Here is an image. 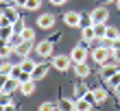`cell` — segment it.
<instances>
[{
	"instance_id": "484cf974",
	"label": "cell",
	"mask_w": 120,
	"mask_h": 111,
	"mask_svg": "<svg viewBox=\"0 0 120 111\" xmlns=\"http://www.w3.org/2000/svg\"><path fill=\"white\" fill-rule=\"evenodd\" d=\"M92 24H94V22H92V18H90V15H83V13H81V22H79L81 29H85V26H92Z\"/></svg>"
},
{
	"instance_id": "3957f363",
	"label": "cell",
	"mask_w": 120,
	"mask_h": 111,
	"mask_svg": "<svg viewBox=\"0 0 120 111\" xmlns=\"http://www.w3.org/2000/svg\"><path fill=\"white\" fill-rule=\"evenodd\" d=\"M70 59H72V63H85L87 61V48L85 46H74L72 52H70Z\"/></svg>"
},
{
	"instance_id": "2e32d148",
	"label": "cell",
	"mask_w": 120,
	"mask_h": 111,
	"mask_svg": "<svg viewBox=\"0 0 120 111\" xmlns=\"http://www.w3.org/2000/svg\"><path fill=\"white\" fill-rule=\"evenodd\" d=\"M18 35L22 37V41H35V31L31 26H24L22 31H18Z\"/></svg>"
},
{
	"instance_id": "f546056e",
	"label": "cell",
	"mask_w": 120,
	"mask_h": 111,
	"mask_svg": "<svg viewBox=\"0 0 120 111\" xmlns=\"http://www.w3.org/2000/svg\"><path fill=\"white\" fill-rule=\"evenodd\" d=\"M111 50H120V39H116V41H111Z\"/></svg>"
},
{
	"instance_id": "9a60e30c",
	"label": "cell",
	"mask_w": 120,
	"mask_h": 111,
	"mask_svg": "<svg viewBox=\"0 0 120 111\" xmlns=\"http://www.w3.org/2000/svg\"><path fill=\"white\" fill-rule=\"evenodd\" d=\"M92 107H94V105H92L90 100H85L83 96L74 100V111H92Z\"/></svg>"
},
{
	"instance_id": "d6986e66",
	"label": "cell",
	"mask_w": 120,
	"mask_h": 111,
	"mask_svg": "<svg viewBox=\"0 0 120 111\" xmlns=\"http://www.w3.org/2000/svg\"><path fill=\"white\" fill-rule=\"evenodd\" d=\"M35 85H37L35 81H26V83H20V92H22L24 96H31V94L35 92Z\"/></svg>"
},
{
	"instance_id": "603a6c76",
	"label": "cell",
	"mask_w": 120,
	"mask_h": 111,
	"mask_svg": "<svg viewBox=\"0 0 120 111\" xmlns=\"http://www.w3.org/2000/svg\"><path fill=\"white\" fill-rule=\"evenodd\" d=\"M94 33H96V39H105V33H107V24H94Z\"/></svg>"
},
{
	"instance_id": "e575fe53",
	"label": "cell",
	"mask_w": 120,
	"mask_h": 111,
	"mask_svg": "<svg viewBox=\"0 0 120 111\" xmlns=\"http://www.w3.org/2000/svg\"><path fill=\"white\" fill-rule=\"evenodd\" d=\"M114 89H116V94H118V96H120V85H118V87H114Z\"/></svg>"
},
{
	"instance_id": "f1b7e54d",
	"label": "cell",
	"mask_w": 120,
	"mask_h": 111,
	"mask_svg": "<svg viewBox=\"0 0 120 111\" xmlns=\"http://www.w3.org/2000/svg\"><path fill=\"white\" fill-rule=\"evenodd\" d=\"M83 98H85V100H90L92 105H96V100H94V89H87V92L83 94Z\"/></svg>"
},
{
	"instance_id": "44dd1931",
	"label": "cell",
	"mask_w": 120,
	"mask_h": 111,
	"mask_svg": "<svg viewBox=\"0 0 120 111\" xmlns=\"http://www.w3.org/2000/svg\"><path fill=\"white\" fill-rule=\"evenodd\" d=\"M74 74L81 76V79H85V76L90 74V65L87 63H74Z\"/></svg>"
},
{
	"instance_id": "4dcf8cb0",
	"label": "cell",
	"mask_w": 120,
	"mask_h": 111,
	"mask_svg": "<svg viewBox=\"0 0 120 111\" xmlns=\"http://www.w3.org/2000/svg\"><path fill=\"white\" fill-rule=\"evenodd\" d=\"M13 7H26V0H13Z\"/></svg>"
},
{
	"instance_id": "83f0119b",
	"label": "cell",
	"mask_w": 120,
	"mask_h": 111,
	"mask_svg": "<svg viewBox=\"0 0 120 111\" xmlns=\"http://www.w3.org/2000/svg\"><path fill=\"white\" fill-rule=\"evenodd\" d=\"M39 111H57V105H52V102H41Z\"/></svg>"
},
{
	"instance_id": "7402d4cb",
	"label": "cell",
	"mask_w": 120,
	"mask_h": 111,
	"mask_svg": "<svg viewBox=\"0 0 120 111\" xmlns=\"http://www.w3.org/2000/svg\"><path fill=\"white\" fill-rule=\"evenodd\" d=\"M94 100H96V105H98V102H105V100H107V92H105L103 87H96L94 89Z\"/></svg>"
},
{
	"instance_id": "8fae6325",
	"label": "cell",
	"mask_w": 120,
	"mask_h": 111,
	"mask_svg": "<svg viewBox=\"0 0 120 111\" xmlns=\"http://www.w3.org/2000/svg\"><path fill=\"white\" fill-rule=\"evenodd\" d=\"M15 35V26L13 24H2L0 26V39H4L7 44H9V39Z\"/></svg>"
},
{
	"instance_id": "1f68e13d",
	"label": "cell",
	"mask_w": 120,
	"mask_h": 111,
	"mask_svg": "<svg viewBox=\"0 0 120 111\" xmlns=\"http://www.w3.org/2000/svg\"><path fill=\"white\" fill-rule=\"evenodd\" d=\"M4 111H18V107L11 102V105H4Z\"/></svg>"
},
{
	"instance_id": "30bf717a",
	"label": "cell",
	"mask_w": 120,
	"mask_h": 111,
	"mask_svg": "<svg viewBox=\"0 0 120 111\" xmlns=\"http://www.w3.org/2000/svg\"><path fill=\"white\" fill-rule=\"evenodd\" d=\"M46 74H48V65H46V63H41V65H37V68H35V70L31 72V81H35V83H39V81L44 79Z\"/></svg>"
},
{
	"instance_id": "7c38bea8",
	"label": "cell",
	"mask_w": 120,
	"mask_h": 111,
	"mask_svg": "<svg viewBox=\"0 0 120 111\" xmlns=\"http://www.w3.org/2000/svg\"><path fill=\"white\" fill-rule=\"evenodd\" d=\"M63 22H66L68 26H79V22H81V13H79V11H68L66 15H63Z\"/></svg>"
},
{
	"instance_id": "74e56055",
	"label": "cell",
	"mask_w": 120,
	"mask_h": 111,
	"mask_svg": "<svg viewBox=\"0 0 120 111\" xmlns=\"http://www.w3.org/2000/svg\"><path fill=\"white\" fill-rule=\"evenodd\" d=\"M0 2H2V0H0Z\"/></svg>"
},
{
	"instance_id": "ba28073f",
	"label": "cell",
	"mask_w": 120,
	"mask_h": 111,
	"mask_svg": "<svg viewBox=\"0 0 120 111\" xmlns=\"http://www.w3.org/2000/svg\"><path fill=\"white\" fill-rule=\"evenodd\" d=\"M11 76H13L15 81H20V83H26V81H31V74H29V72H24L22 68H20V63H18V65H13Z\"/></svg>"
},
{
	"instance_id": "52a82bcc",
	"label": "cell",
	"mask_w": 120,
	"mask_h": 111,
	"mask_svg": "<svg viewBox=\"0 0 120 111\" xmlns=\"http://www.w3.org/2000/svg\"><path fill=\"white\" fill-rule=\"evenodd\" d=\"M37 26H39V29H52V26H55V15H52V13L39 15L37 18Z\"/></svg>"
},
{
	"instance_id": "5b68a950",
	"label": "cell",
	"mask_w": 120,
	"mask_h": 111,
	"mask_svg": "<svg viewBox=\"0 0 120 111\" xmlns=\"http://www.w3.org/2000/svg\"><path fill=\"white\" fill-rule=\"evenodd\" d=\"M35 52H37L39 57H52V41L50 39L39 41V44L35 46Z\"/></svg>"
},
{
	"instance_id": "ac0fdd59",
	"label": "cell",
	"mask_w": 120,
	"mask_h": 111,
	"mask_svg": "<svg viewBox=\"0 0 120 111\" xmlns=\"http://www.w3.org/2000/svg\"><path fill=\"white\" fill-rule=\"evenodd\" d=\"M59 111H74V100L72 98H61L59 105H57Z\"/></svg>"
},
{
	"instance_id": "4fadbf2b",
	"label": "cell",
	"mask_w": 120,
	"mask_h": 111,
	"mask_svg": "<svg viewBox=\"0 0 120 111\" xmlns=\"http://www.w3.org/2000/svg\"><path fill=\"white\" fill-rule=\"evenodd\" d=\"M15 89H20V81H15L13 76H7V79H4V85H2V92L13 94Z\"/></svg>"
},
{
	"instance_id": "8d00e7d4",
	"label": "cell",
	"mask_w": 120,
	"mask_h": 111,
	"mask_svg": "<svg viewBox=\"0 0 120 111\" xmlns=\"http://www.w3.org/2000/svg\"><path fill=\"white\" fill-rule=\"evenodd\" d=\"M103 2H114V0H103Z\"/></svg>"
},
{
	"instance_id": "ffe728a7",
	"label": "cell",
	"mask_w": 120,
	"mask_h": 111,
	"mask_svg": "<svg viewBox=\"0 0 120 111\" xmlns=\"http://www.w3.org/2000/svg\"><path fill=\"white\" fill-rule=\"evenodd\" d=\"M81 37L85 41H94L96 39V33H94V24L92 26H85V29H81Z\"/></svg>"
},
{
	"instance_id": "7a4b0ae2",
	"label": "cell",
	"mask_w": 120,
	"mask_h": 111,
	"mask_svg": "<svg viewBox=\"0 0 120 111\" xmlns=\"http://www.w3.org/2000/svg\"><path fill=\"white\" fill-rule=\"evenodd\" d=\"M52 68L59 72H66L72 68V59H70V54H57V57H52Z\"/></svg>"
},
{
	"instance_id": "836d02e7",
	"label": "cell",
	"mask_w": 120,
	"mask_h": 111,
	"mask_svg": "<svg viewBox=\"0 0 120 111\" xmlns=\"http://www.w3.org/2000/svg\"><path fill=\"white\" fill-rule=\"evenodd\" d=\"M114 61H116V63H120V50H114Z\"/></svg>"
},
{
	"instance_id": "d6a6232c",
	"label": "cell",
	"mask_w": 120,
	"mask_h": 111,
	"mask_svg": "<svg viewBox=\"0 0 120 111\" xmlns=\"http://www.w3.org/2000/svg\"><path fill=\"white\" fill-rule=\"evenodd\" d=\"M50 2H52L55 7H61V4H66V2H68V0H50Z\"/></svg>"
},
{
	"instance_id": "4316f807",
	"label": "cell",
	"mask_w": 120,
	"mask_h": 111,
	"mask_svg": "<svg viewBox=\"0 0 120 111\" xmlns=\"http://www.w3.org/2000/svg\"><path fill=\"white\" fill-rule=\"evenodd\" d=\"M107 85H109V87H118V85H120V72H116L114 76H111V79L107 81Z\"/></svg>"
},
{
	"instance_id": "e0dca14e",
	"label": "cell",
	"mask_w": 120,
	"mask_h": 111,
	"mask_svg": "<svg viewBox=\"0 0 120 111\" xmlns=\"http://www.w3.org/2000/svg\"><path fill=\"white\" fill-rule=\"evenodd\" d=\"M20 68H22L24 72H29V74H31V72L35 70V68H37V63H35L33 59H29V57H24V59H20Z\"/></svg>"
},
{
	"instance_id": "6da1fadb",
	"label": "cell",
	"mask_w": 120,
	"mask_h": 111,
	"mask_svg": "<svg viewBox=\"0 0 120 111\" xmlns=\"http://www.w3.org/2000/svg\"><path fill=\"white\" fill-rule=\"evenodd\" d=\"M92 59H94L98 65H107V63L114 61V50L107 48V46H98V48L92 50Z\"/></svg>"
},
{
	"instance_id": "cb8c5ba5",
	"label": "cell",
	"mask_w": 120,
	"mask_h": 111,
	"mask_svg": "<svg viewBox=\"0 0 120 111\" xmlns=\"http://www.w3.org/2000/svg\"><path fill=\"white\" fill-rule=\"evenodd\" d=\"M41 7V0H26V7L24 9H29V11H37Z\"/></svg>"
},
{
	"instance_id": "277c9868",
	"label": "cell",
	"mask_w": 120,
	"mask_h": 111,
	"mask_svg": "<svg viewBox=\"0 0 120 111\" xmlns=\"http://www.w3.org/2000/svg\"><path fill=\"white\" fill-rule=\"evenodd\" d=\"M90 18H92V22H94V24H103L105 20L109 18V11L105 9V7H96V9H92Z\"/></svg>"
},
{
	"instance_id": "d4e9b609",
	"label": "cell",
	"mask_w": 120,
	"mask_h": 111,
	"mask_svg": "<svg viewBox=\"0 0 120 111\" xmlns=\"http://www.w3.org/2000/svg\"><path fill=\"white\" fill-rule=\"evenodd\" d=\"M0 105H11V94H7V92H2V89H0Z\"/></svg>"
},
{
	"instance_id": "d590c367",
	"label": "cell",
	"mask_w": 120,
	"mask_h": 111,
	"mask_svg": "<svg viewBox=\"0 0 120 111\" xmlns=\"http://www.w3.org/2000/svg\"><path fill=\"white\" fill-rule=\"evenodd\" d=\"M116 4H118V9H120V0H116Z\"/></svg>"
},
{
	"instance_id": "5bb4252c",
	"label": "cell",
	"mask_w": 120,
	"mask_h": 111,
	"mask_svg": "<svg viewBox=\"0 0 120 111\" xmlns=\"http://www.w3.org/2000/svg\"><path fill=\"white\" fill-rule=\"evenodd\" d=\"M116 72H120V70H118V65H116V61H111V63L103 65V79H105V81H109Z\"/></svg>"
},
{
	"instance_id": "8992f818",
	"label": "cell",
	"mask_w": 120,
	"mask_h": 111,
	"mask_svg": "<svg viewBox=\"0 0 120 111\" xmlns=\"http://www.w3.org/2000/svg\"><path fill=\"white\" fill-rule=\"evenodd\" d=\"M31 48H33V41H20V44L13 48V52H15V54H20V59H24V57H29Z\"/></svg>"
},
{
	"instance_id": "9c48e42d",
	"label": "cell",
	"mask_w": 120,
	"mask_h": 111,
	"mask_svg": "<svg viewBox=\"0 0 120 111\" xmlns=\"http://www.w3.org/2000/svg\"><path fill=\"white\" fill-rule=\"evenodd\" d=\"M116 39H120V33H118V29L116 26H107V33H105V46H111V41H116Z\"/></svg>"
},
{
	"instance_id": "f35d334b",
	"label": "cell",
	"mask_w": 120,
	"mask_h": 111,
	"mask_svg": "<svg viewBox=\"0 0 120 111\" xmlns=\"http://www.w3.org/2000/svg\"><path fill=\"white\" fill-rule=\"evenodd\" d=\"M0 26H2V24H0Z\"/></svg>"
}]
</instances>
